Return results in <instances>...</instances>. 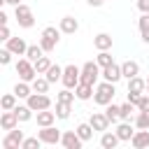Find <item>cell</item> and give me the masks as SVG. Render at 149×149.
Wrapping results in <instances>:
<instances>
[{
	"mask_svg": "<svg viewBox=\"0 0 149 149\" xmlns=\"http://www.w3.org/2000/svg\"><path fill=\"white\" fill-rule=\"evenodd\" d=\"M12 56H14V54H12L7 47L0 49V63H2V65H9V63H12Z\"/></svg>",
	"mask_w": 149,
	"mask_h": 149,
	"instance_id": "obj_39",
	"label": "cell"
},
{
	"mask_svg": "<svg viewBox=\"0 0 149 149\" xmlns=\"http://www.w3.org/2000/svg\"><path fill=\"white\" fill-rule=\"evenodd\" d=\"M14 114L19 116V121H21V123L33 119V109H30V105H28V102H26V105H16V107H14Z\"/></svg>",
	"mask_w": 149,
	"mask_h": 149,
	"instance_id": "obj_25",
	"label": "cell"
},
{
	"mask_svg": "<svg viewBox=\"0 0 149 149\" xmlns=\"http://www.w3.org/2000/svg\"><path fill=\"white\" fill-rule=\"evenodd\" d=\"M135 109H137V107H135L133 102H128V100H126V102L121 105V109H119V119H121V121H130Z\"/></svg>",
	"mask_w": 149,
	"mask_h": 149,
	"instance_id": "obj_31",
	"label": "cell"
},
{
	"mask_svg": "<svg viewBox=\"0 0 149 149\" xmlns=\"http://www.w3.org/2000/svg\"><path fill=\"white\" fill-rule=\"evenodd\" d=\"M58 116H56V112H49V109H42V112H37V126L40 128H44V126H54V121H56Z\"/></svg>",
	"mask_w": 149,
	"mask_h": 149,
	"instance_id": "obj_22",
	"label": "cell"
},
{
	"mask_svg": "<svg viewBox=\"0 0 149 149\" xmlns=\"http://www.w3.org/2000/svg\"><path fill=\"white\" fill-rule=\"evenodd\" d=\"M114 93H116V88H114V84L112 81H100L98 86H95V93H93V100L98 102V105H109L112 100H114Z\"/></svg>",
	"mask_w": 149,
	"mask_h": 149,
	"instance_id": "obj_2",
	"label": "cell"
},
{
	"mask_svg": "<svg viewBox=\"0 0 149 149\" xmlns=\"http://www.w3.org/2000/svg\"><path fill=\"white\" fill-rule=\"evenodd\" d=\"M121 72H123L126 79L137 77V74H140V63H137V61H123V63H121Z\"/></svg>",
	"mask_w": 149,
	"mask_h": 149,
	"instance_id": "obj_20",
	"label": "cell"
},
{
	"mask_svg": "<svg viewBox=\"0 0 149 149\" xmlns=\"http://www.w3.org/2000/svg\"><path fill=\"white\" fill-rule=\"evenodd\" d=\"M5 47H7L14 56H26V51H28V44H26L23 37H9V40L5 42Z\"/></svg>",
	"mask_w": 149,
	"mask_h": 149,
	"instance_id": "obj_11",
	"label": "cell"
},
{
	"mask_svg": "<svg viewBox=\"0 0 149 149\" xmlns=\"http://www.w3.org/2000/svg\"><path fill=\"white\" fill-rule=\"evenodd\" d=\"M142 98V93H133V91H128V102H133V105H137V100Z\"/></svg>",
	"mask_w": 149,
	"mask_h": 149,
	"instance_id": "obj_43",
	"label": "cell"
},
{
	"mask_svg": "<svg viewBox=\"0 0 149 149\" xmlns=\"http://www.w3.org/2000/svg\"><path fill=\"white\" fill-rule=\"evenodd\" d=\"M58 42H61V28H56V26H47V28L42 30V35H40V47L49 54V51L56 49Z\"/></svg>",
	"mask_w": 149,
	"mask_h": 149,
	"instance_id": "obj_1",
	"label": "cell"
},
{
	"mask_svg": "<svg viewBox=\"0 0 149 149\" xmlns=\"http://www.w3.org/2000/svg\"><path fill=\"white\" fill-rule=\"evenodd\" d=\"M49 68H51V61H49L47 56H42V58H37V61H35V70H37V74H44Z\"/></svg>",
	"mask_w": 149,
	"mask_h": 149,
	"instance_id": "obj_37",
	"label": "cell"
},
{
	"mask_svg": "<svg viewBox=\"0 0 149 149\" xmlns=\"http://www.w3.org/2000/svg\"><path fill=\"white\" fill-rule=\"evenodd\" d=\"M119 109H121V105H114V102L105 105V116L109 119V123H116V121H121V119H119Z\"/></svg>",
	"mask_w": 149,
	"mask_h": 149,
	"instance_id": "obj_30",
	"label": "cell"
},
{
	"mask_svg": "<svg viewBox=\"0 0 149 149\" xmlns=\"http://www.w3.org/2000/svg\"><path fill=\"white\" fill-rule=\"evenodd\" d=\"M74 130H77V135H79V137H81L84 142H88V140L93 137V130H95V128H93L91 123H79V126H77Z\"/></svg>",
	"mask_w": 149,
	"mask_h": 149,
	"instance_id": "obj_32",
	"label": "cell"
},
{
	"mask_svg": "<svg viewBox=\"0 0 149 149\" xmlns=\"http://www.w3.org/2000/svg\"><path fill=\"white\" fill-rule=\"evenodd\" d=\"M40 144H42V140L35 135V137H26L23 144H21V149H40Z\"/></svg>",
	"mask_w": 149,
	"mask_h": 149,
	"instance_id": "obj_38",
	"label": "cell"
},
{
	"mask_svg": "<svg viewBox=\"0 0 149 149\" xmlns=\"http://www.w3.org/2000/svg\"><path fill=\"white\" fill-rule=\"evenodd\" d=\"M44 77H47V79H49V81H51V84H56V81H58V79H61V77H63V68H61V65H58V63H56V65H54V63H51V68H49V70H47V72H44Z\"/></svg>",
	"mask_w": 149,
	"mask_h": 149,
	"instance_id": "obj_27",
	"label": "cell"
},
{
	"mask_svg": "<svg viewBox=\"0 0 149 149\" xmlns=\"http://www.w3.org/2000/svg\"><path fill=\"white\" fill-rule=\"evenodd\" d=\"M70 112H72V102H61V100H56V116L58 119H70Z\"/></svg>",
	"mask_w": 149,
	"mask_h": 149,
	"instance_id": "obj_26",
	"label": "cell"
},
{
	"mask_svg": "<svg viewBox=\"0 0 149 149\" xmlns=\"http://www.w3.org/2000/svg\"><path fill=\"white\" fill-rule=\"evenodd\" d=\"M116 135H119V140L121 142H130L133 140V135H135V128L130 126V121H121L119 126H116V130H114Z\"/></svg>",
	"mask_w": 149,
	"mask_h": 149,
	"instance_id": "obj_17",
	"label": "cell"
},
{
	"mask_svg": "<svg viewBox=\"0 0 149 149\" xmlns=\"http://www.w3.org/2000/svg\"><path fill=\"white\" fill-rule=\"evenodd\" d=\"M61 81H63L65 88H74V86L81 81V68H77L74 63L65 65V68H63V77H61Z\"/></svg>",
	"mask_w": 149,
	"mask_h": 149,
	"instance_id": "obj_3",
	"label": "cell"
},
{
	"mask_svg": "<svg viewBox=\"0 0 149 149\" xmlns=\"http://www.w3.org/2000/svg\"><path fill=\"white\" fill-rule=\"evenodd\" d=\"M147 93H149V77H147Z\"/></svg>",
	"mask_w": 149,
	"mask_h": 149,
	"instance_id": "obj_49",
	"label": "cell"
},
{
	"mask_svg": "<svg viewBox=\"0 0 149 149\" xmlns=\"http://www.w3.org/2000/svg\"><path fill=\"white\" fill-rule=\"evenodd\" d=\"M2 5H12V7H16V5H21V0H2Z\"/></svg>",
	"mask_w": 149,
	"mask_h": 149,
	"instance_id": "obj_46",
	"label": "cell"
},
{
	"mask_svg": "<svg viewBox=\"0 0 149 149\" xmlns=\"http://www.w3.org/2000/svg\"><path fill=\"white\" fill-rule=\"evenodd\" d=\"M95 63H98L100 68H107V65H112V63H114V58H112L109 49H107V51H100V54L95 56Z\"/></svg>",
	"mask_w": 149,
	"mask_h": 149,
	"instance_id": "obj_35",
	"label": "cell"
},
{
	"mask_svg": "<svg viewBox=\"0 0 149 149\" xmlns=\"http://www.w3.org/2000/svg\"><path fill=\"white\" fill-rule=\"evenodd\" d=\"M9 37H12V33H9V28H7V26H2V30H0V40H5V42H7Z\"/></svg>",
	"mask_w": 149,
	"mask_h": 149,
	"instance_id": "obj_44",
	"label": "cell"
},
{
	"mask_svg": "<svg viewBox=\"0 0 149 149\" xmlns=\"http://www.w3.org/2000/svg\"><path fill=\"white\" fill-rule=\"evenodd\" d=\"M137 9L142 14H149V0H137Z\"/></svg>",
	"mask_w": 149,
	"mask_h": 149,
	"instance_id": "obj_42",
	"label": "cell"
},
{
	"mask_svg": "<svg viewBox=\"0 0 149 149\" xmlns=\"http://www.w3.org/2000/svg\"><path fill=\"white\" fill-rule=\"evenodd\" d=\"M119 142H121V140H119V135H116V133L105 130V133L100 135V147H102V149H114Z\"/></svg>",
	"mask_w": 149,
	"mask_h": 149,
	"instance_id": "obj_21",
	"label": "cell"
},
{
	"mask_svg": "<svg viewBox=\"0 0 149 149\" xmlns=\"http://www.w3.org/2000/svg\"><path fill=\"white\" fill-rule=\"evenodd\" d=\"M86 2H88V5H91V7H100V5H102V2H105V0H86Z\"/></svg>",
	"mask_w": 149,
	"mask_h": 149,
	"instance_id": "obj_47",
	"label": "cell"
},
{
	"mask_svg": "<svg viewBox=\"0 0 149 149\" xmlns=\"http://www.w3.org/2000/svg\"><path fill=\"white\" fill-rule=\"evenodd\" d=\"M130 144L135 149H147L149 147V128H137L135 135H133V140H130Z\"/></svg>",
	"mask_w": 149,
	"mask_h": 149,
	"instance_id": "obj_13",
	"label": "cell"
},
{
	"mask_svg": "<svg viewBox=\"0 0 149 149\" xmlns=\"http://www.w3.org/2000/svg\"><path fill=\"white\" fill-rule=\"evenodd\" d=\"M44 54H47V51H44V49H42L40 44H28V51H26V58H30V61L35 63V61H37V58H42Z\"/></svg>",
	"mask_w": 149,
	"mask_h": 149,
	"instance_id": "obj_34",
	"label": "cell"
},
{
	"mask_svg": "<svg viewBox=\"0 0 149 149\" xmlns=\"http://www.w3.org/2000/svg\"><path fill=\"white\" fill-rule=\"evenodd\" d=\"M93 93H95V88H93L91 84H86V81H79V84L74 86V95H77V100H91Z\"/></svg>",
	"mask_w": 149,
	"mask_h": 149,
	"instance_id": "obj_18",
	"label": "cell"
},
{
	"mask_svg": "<svg viewBox=\"0 0 149 149\" xmlns=\"http://www.w3.org/2000/svg\"><path fill=\"white\" fill-rule=\"evenodd\" d=\"M137 28H140V33H142V30H149V14H142V16H140Z\"/></svg>",
	"mask_w": 149,
	"mask_h": 149,
	"instance_id": "obj_41",
	"label": "cell"
},
{
	"mask_svg": "<svg viewBox=\"0 0 149 149\" xmlns=\"http://www.w3.org/2000/svg\"><path fill=\"white\" fill-rule=\"evenodd\" d=\"M14 16H16V23L21 26V28H33L35 26V16H33V9L28 7V5H16L14 7Z\"/></svg>",
	"mask_w": 149,
	"mask_h": 149,
	"instance_id": "obj_4",
	"label": "cell"
},
{
	"mask_svg": "<svg viewBox=\"0 0 149 149\" xmlns=\"http://www.w3.org/2000/svg\"><path fill=\"white\" fill-rule=\"evenodd\" d=\"M61 144H63L65 149H81L84 140L77 135V130H65L63 137H61Z\"/></svg>",
	"mask_w": 149,
	"mask_h": 149,
	"instance_id": "obj_10",
	"label": "cell"
},
{
	"mask_svg": "<svg viewBox=\"0 0 149 149\" xmlns=\"http://www.w3.org/2000/svg\"><path fill=\"white\" fill-rule=\"evenodd\" d=\"M26 102L30 105V109L33 112H42V109H51V98L47 95V93H30L28 98H26Z\"/></svg>",
	"mask_w": 149,
	"mask_h": 149,
	"instance_id": "obj_7",
	"label": "cell"
},
{
	"mask_svg": "<svg viewBox=\"0 0 149 149\" xmlns=\"http://www.w3.org/2000/svg\"><path fill=\"white\" fill-rule=\"evenodd\" d=\"M30 86H33V91H35V93H47V91H49V86H51V81H49L47 77H35V79L30 81Z\"/></svg>",
	"mask_w": 149,
	"mask_h": 149,
	"instance_id": "obj_24",
	"label": "cell"
},
{
	"mask_svg": "<svg viewBox=\"0 0 149 149\" xmlns=\"http://www.w3.org/2000/svg\"><path fill=\"white\" fill-rule=\"evenodd\" d=\"M0 23H2V26H7V14H5V12H0Z\"/></svg>",
	"mask_w": 149,
	"mask_h": 149,
	"instance_id": "obj_48",
	"label": "cell"
},
{
	"mask_svg": "<svg viewBox=\"0 0 149 149\" xmlns=\"http://www.w3.org/2000/svg\"><path fill=\"white\" fill-rule=\"evenodd\" d=\"M121 77H123V72H121V65L112 63V65L102 68V79H105V81H112V84H116Z\"/></svg>",
	"mask_w": 149,
	"mask_h": 149,
	"instance_id": "obj_14",
	"label": "cell"
},
{
	"mask_svg": "<svg viewBox=\"0 0 149 149\" xmlns=\"http://www.w3.org/2000/svg\"><path fill=\"white\" fill-rule=\"evenodd\" d=\"M135 128H149V109H137V116H133Z\"/></svg>",
	"mask_w": 149,
	"mask_h": 149,
	"instance_id": "obj_33",
	"label": "cell"
},
{
	"mask_svg": "<svg viewBox=\"0 0 149 149\" xmlns=\"http://www.w3.org/2000/svg\"><path fill=\"white\" fill-rule=\"evenodd\" d=\"M23 140H26V135H23V130H7V135L2 137V149H21V144H23Z\"/></svg>",
	"mask_w": 149,
	"mask_h": 149,
	"instance_id": "obj_8",
	"label": "cell"
},
{
	"mask_svg": "<svg viewBox=\"0 0 149 149\" xmlns=\"http://www.w3.org/2000/svg\"><path fill=\"white\" fill-rule=\"evenodd\" d=\"M19 123H21V121H19V116L14 114V109H2V114H0V126H2V130H14Z\"/></svg>",
	"mask_w": 149,
	"mask_h": 149,
	"instance_id": "obj_12",
	"label": "cell"
},
{
	"mask_svg": "<svg viewBox=\"0 0 149 149\" xmlns=\"http://www.w3.org/2000/svg\"><path fill=\"white\" fill-rule=\"evenodd\" d=\"M135 107H137L140 112H142V109H149V93H142V98L137 100V105H135Z\"/></svg>",
	"mask_w": 149,
	"mask_h": 149,
	"instance_id": "obj_40",
	"label": "cell"
},
{
	"mask_svg": "<svg viewBox=\"0 0 149 149\" xmlns=\"http://www.w3.org/2000/svg\"><path fill=\"white\" fill-rule=\"evenodd\" d=\"M14 93L19 95V98H28L30 93H33V86H30V81H16V86H14Z\"/></svg>",
	"mask_w": 149,
	"mask_h": 149,
	"instance_id": "obj_28",
	"label": "cell"
},
{
	"mask_svg": "<svg viewBox=\"0 0 149 149\" xmlns=\"http://www.w3.org/2000/svg\"><path fill=\"white\" fill-rule=\"evenodd\" d=\"M128 91H133V93H144V91H147V79H142L140 74H137V77H130V79H128Z\"/></svg>",
	"mask_w": 149,
	"mask_h": 149,
	"instance_id": "obj_23",
	"label": "cell"
},
{
	"mask_svg": "<svg viewBox=\"0 0 149 149\" xmlns=\"http://www.w3.org/2000/svg\"><path fill=\"white\" fill-rule=\"evenodd\" d=\"M88 123H91L95 130H100V133H105V130L109 128V119L105 116V112H93L91 119H88Z\"/></svg>",
	"mask_w": 149,
	"mask_h": 149,
	"instance_id": "obj_15",
	"label": "cell"
},
{
	"mask_svg": "<svg viewBox=\"0 0 149 149\" xmlns=\"http://www.w3.org/2000/svg\"><path fill=\"white\" fill-rule=\"evenodd\" d=\"M100 74H102V68H100L98 63L88 61V63H84V65H81V81H86V84L95 86V81H98V77H100Z\"/></svg>",
	"mask_w": 149,
	"mask_h": 149,
	"instance_id": "obj_6",
	"label": "cell"
},
{
	"mask_svg": "<svg viewBox=\"0 0 149 149\" xmlns=\"http://www.w3.org/2000/svg\"><path fill=\"white\" fill-rule=\"evenodd\" d=\"M74 88H63V91H58V95H56V100H61V102H74Z\"/></svg>",
	"mask_w": 149,
	"mask_h": 149,
	"instance_id": "obj_36",
	"label": "cell"
},
{
	"mask_svg": "<svg viewBox=\"0 0 149 149\" xmlns=\"http://www.w3.org/2000/svg\"><path fill=\"white\" fill-rule=\"evenodd\" d=\"M37 137L42 140V144H58L63 133L58 128H54V126H44L42 130H37Z\"/></svg>",
	"mask_w": 149,
	"mask_h": 149,
	"instance_id": "obj_9",
	"label": "cell"
},
{
	"mask_svg": "<svg viewBox=\"0 0 149 149\" xmlns=\"http://www.w3.org/2000/svg\"><path fill=\"white\" fill-rule=\"evenodd\" d=\"M140 35H142V42H144V44H149V30H142Z\"/></svg>",
	"mask_w": 149,
	"mask_h": 149,
	"instance_id": "obj_45",
	"label": "cell"
},
{
	"mask_svg": "<svg viewBox=\"0 0 149 149\" xmlns=\"http://www.w3.org/2000/svg\"><path fill=\"white\" fill-rule=\"evenodd\" d=\"M93 47H95L98 51L112 49V35H109V33H98V35L93 37Z\"/></svg>",
	"mask_w": 149,
	"mask_h": 149,
	"instance_id": "obj_19",
	"label": "cell"
},
{
	"mask_svg": "<svg viewBox=\"0 0 149 149\" xmlns=\"http://www.w3.org/2000/svg\"><path fill=\"white\" fill-rule=\"evenodd\" d=\"M16 100H19V95L12 91V93H5L2 98H0V107L2 109H14L16 107Z\"/></svg>",
	"mask_w": 149,
	"mask_h": 149,
	"instance_id": "obj_29",
	"label": "cell"
},
{
	"mask_svg": "<svg viewBox=\"0 0 149 149\" xmlns=\"http://www.w3.org/2000/svg\"><path fill=\"white\" fill-rule=\"evenodd\" d=\"M58 28H61V33H65V35H74V33L79 30V21H77L74 16H63L61 23H58Z\"/></svg>",
	"mask_w": 149,
	"mask_h": 149,
	"instance_id": "obj_16",
	"label": "cell"
},
{
	"mask_svg": "<svg viewBox=\"0 0 149 149\" xmlns=\"http://www.w3.org/2000/svg\"><path fill=\"white\" fill-rule=\"evenodd\" d=\"M16 74H19V79H23V81H33V79L37 77L35 63H33L30 58H19V61H16Z\"/></svg>",
	"mask_w": 149,
	"mask_h": 149,
	"instance_id": "obj_5",
	"label": "cell"
}]
</instances>
